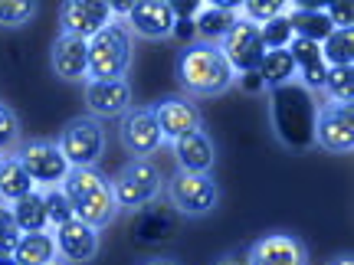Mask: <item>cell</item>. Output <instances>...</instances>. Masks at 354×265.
Returning <instances> with one entry per match:
<instances>
[{"label": "cell", "mask_w": 354, "mask_h": 265, "mask_svg": "<svg viewBox=\"0 0 354 265\" xmlns=\"http://www.w3.org/2000/svg\"><path fill=\"white\" fill-rule=\"evenodd\" d=\"M315 115H318L315 95L308 88H302L299 82L272 88L269 118H272L279 141L289 151H308L315 144Z\"/></svg>", "instance_id": "cell-1"}, {"label": "cell", "mask_w": 354, "mask_h": 265, "mask_svg": "<svg viewBox=\"0 0 354 265\" xmlns=\"http://www.w3.org/2000/svg\"><path fill=\"white\" fill-rule=\"evenodd\" d=\"M174 76L180 82V88L194 95V99H210V95H223L233 82H236V72L230 69L227 56L220 52V46L214 43H201L194 39L187 43L180 56H177Z\"/></svg>", "instance_id": "cell-2"}, {"label": "cell", "mask_w": 354, "mask_h": 265, "mask_svg": "<svg viewBox=\"0 0 354 265\" xmlns=\"http://www.w3.org/2000/svg\"><path fill=\"white\" fill-rule=\"evenodd\" d=\"M63 193L73 206V216L95 233L109 226L118 213L112 197V180L95 167H73L63 180Z\"/></svg>", "instance_id": "cell-3"}, {"label": "cell", "mask_w": 354, "mask_h": 265, "mask_svg": "<svg viewBox=\"0 0 354 265\" xmlns=\"http://www.w3.org/2000/svg\"><path fill=\"white\" fill-rule=\"evenodd\" d=\"M131 56H135L131 30L125 26V20H112L105 30H99L88 39V82L125 79Z\"/></svg>", "instance_id": "cell-4"}, {"label": "cell", "mask_w": 354, "mask_h": 265, "mask_svg": "<svg viewBox=\"0 0 354 265\" xmlns=\"http://www.w3.org/2000/svg\"><path fill=\"white\" fill-rule=\"evenodd\" d=\"M165 177L151 161H128L112 180V197L118 210H141L161 197Z\"/></svg>", "instance_id": "cell-5"}, {"label": "cell", "mask_w": 354, "mask_h": 265, "mask_svg": "<svg viewBox=\"0 0 354 265\" xmlns=\"http://www.w3.org/2000/svg\"><path fill=\"white\" fill-rule=\"evenodd\" d=\"M105 125L92 115H79L59 135V151L69 161V167H95L99 157L105 154Z\"/></svg>", "instance_id": "cell-6"}, {"label": "cell", "mask_w": 354, "mask_h": 265, "mask_svg": "<svg viewBox=\"0 0 354 265\" xmlns=\"http://www.w3.org/2000/svg\"><path fill=\"white\" fill-rule=\"evenodd\" d=\"M167 200L177 213L184 216H207L220 203V184L210 174H187L177 170L167 184Z\"/></svg>", "instance_id": "cell-7"}, {"label": "cell", "mask_w": 354, "mask_h": 265, "mask_svg": "<svg viewBox=\"0 0 354 265\" xmlns=\"http://www.w3.org/2000/svg\"><path fill=\"white\" fill-rule=\"evenodd\" d=\"M13 157L20 161V167L30 174L33 184H39V187H46V190L63 187L66 174L73 170L56 141H26V144H20V151L13 154Z\"/></svg>", "instance_id": "cell-8"}, {"label": "cell", "mask_w": 354, "mask_h": 265, "mask_svg": "<svg viewBox=\"0 0 354 265\" xmlns=\"http://www.w3.org/2000/svg\"><path fill=\"white\" fill-rule=\"evenodd\" d=\"M315 144L331 154L354 151V105L328 101L315 115Z\"/></svg>", "instance_id": "cell-9"}, {"label": "cell", "mask_w": 354, "mask_h": 265, "mask_svg": "<svg viewBox=\"0 0 354 265\" xmlns=\"http://www.w3.org/2000/svg\"><path fill=\"white\" fill-rule=\"evenodd\" d=\"M220 52L227 56L230 69H233L236 76H243V72H256V69H259V63H263V56H266L263 37H259V26L240 17V20L233 23V30L220 39Z\"/></svg>", "instance_id": "cell-10"}, {"label": "cell", "mask_w": 354, "mask_h": 265, "mask_svg": "<svg viewBox=\"0 0 354 265\" xmlns=\"http://www.w3.org/2000/svg\"><path fill=\"white\" fill-rule=\"evenodd\" d=\"M118 135H122V144L128 148V154H131L135 161H148V157L165 144V135H161V128H158V118H154L151 105L128 108V112L122 115Z\"/></svg>", "instance_id": "cell-11"}, {"label": "cell", "mask_w": 354, "mask_h": 265, "mask_svg": "<svg viewBox=\"0 0 354 265\" xmlns=\"http://www.w3.org/2000/svg\"><path fill=\"white\" fill-rule=\"evenodd\" d=\"M112 7L105 0H69L59 7V23H63V33L79 39H92L99 30L112 23Z\"/></svg>", "instance_id": "cell-12"}, {"label": "cell", "mask_w": 354, "mask_h": 265, "mask_svg": "<svg viewBox=\"0 0 354 265\" xmlns=\"http://www.w3.org/2000/svg\"><path fill=\"white\" fill-rule=\"evenodd\" d=\"M246 265H308V249L289 233H269L250 246Z\"/></svg>", "instance_id": "cell-13"}, {"label": "cell", "mask_w": 354, "mask_h": 265, "mask_svg": "<svg viewBox=\"0 0 354 265\" xmlns=\"http://www.w3.org/2000/svg\"><path fill=\"white\" fill-rule=\"evenodd\" d=\"M151 112L158 118V128H161L165 141H177V138H184V135H190V131H201L203 128L201 108L190 99H184V95L161 99L158 105H151Z\"/></svg>", "instance_id": "cell-14"}, {"label": "cell", "mask_w": 354, "mask_h": 265, "mask_svg": "<svg viewBox=\"0 0 354 265\" xmlns=\"http://www.w3.org/2000/svg\"><path fill=\"white\" fill-rule=\"evenodd\" d=\"M125 26L131 30V37L138 33L145 39H167L174 33V10L165 0H141V3H131Z\"/></svg>", "instance_id": "cell-15"}, {"label": "cell", "mask_w": 354, "mask_h": 265, "mask_svg": "<svg viewBox=\"0 0 354 265\" xmlns=\"http://www.w3.org/2000/svg\"><path fill=\"white\" fill-rule=\"evenodd\" d=\"M53 242H56V255H63V262L69 265H82L88 259H95V253H99V233L86 223H79V219L56 226Z\"/></svg>", "instance_id": "cell-16"}, {"label": "cell", "mask_w": 354, "mask_h": 265, "mask_svg": "<svg viewBox=\"0 0 354 265\" xmlns=\"http://www.w3.org/2000/svg\"><path fill=\"white\" fill-rule=\"evenodd\" d=\"M86 105L92 118H122L131 108V86L128 79H112V82H88Z\"/></svg>", "instance_id": "cell-17"}, {"label": "cell", "mask_w": 354, "mask_h": 265, "mask_svg": "<svg viewBox=\"0 0 354 265\" xmlns=\"http://www.w3.org/2000/svg\"><path fill=\"white\" fill-rule=\"evenodd\" d=\"M50 66L63 82L88 79V43L79 37H69V33H59V37L53 39Z\"/></svg>", "instance_id": "cell-18"}, {"label": "cell", "mask_w": 354, "mask_h": 265, "mask_svg": "<svg viewBox=\"0 0 354 265\" xmlns=\"http://www.w3.org/2000/svg\"><path fill=\"white\" fill-rule=\"evenodd\" d=\"M174 229L177 223L171 210L161 203H148V206H141L135 223H131V239H135V246H158V242L171 239Z\"/></svg>", "instance_id": "cell-19"}, {"label": "cell", "mask_w": 354, "mask_h": 265, "mask_svg": "<svg viewBox=\"0 0 354 265\" xmlns=\"http://www.w3.org/2000/svg\"><path fill=\"white\" fill-rule=\"evenodd\" d=\"M174 154H177L180 170H187V174H210V167L216 164V148L203 128L201 131H190L184 138H177Z\"/></svg>", "instance_id": "cell-20"}, {"label": "cell", "mask_w": 354, "mask_h": 265, "mask_svg": "<svg viewBox=\"0 0 354 265\" xmlns=\"http://www.w3.org/2000/svg\"><path fill=\"white\" fill-rule=\"evenodd\" d=\"M240 3H207L201 13L194 17V33L201 37V43H214L220 46V39L227 37L233 23L240 20Z\"/></svg>", "instance_id": "cell-21"}, {"label": "cell", "mask_w": 354, "mask_h": 265, "mask_svg": "<svg viewBox=\"0 0 354 265\" xmlns=\"http://www.w3.org/2000/svg\"><path fill=\"white\" fill-rule=\"evenodd\" d=\"M286 17H289V26H292V33L299 39H312V43H325V39L331 37V30L335 26L328 23V17H325V10L322 7H289L286 10Z\"/></svg>", "instance_id": "cell-22"}, {"label": "cell", "mask_w": 354, "mask_h": 265, "mask_svg": "<svg viewBox=\"0 0 354 265\" xmlns=\"http://www.w3.org/2000/svg\"><path fill=\"white\" fill-rule=\"evenodd\" d=\"M17 265H53L56 262V242L53 233H24L17 249H13Z\"/></svg>", "instance_id": "cell-23"}, {"label": "cell", "mask_w": 354, "mask_h": 265, "mask_svg": "<svg viewBox=\"0 0 354 265\" xmlns=\"http://www.w3.org/2000/svg\"><path fill=\"white\" fill-rule=\"evenodd\" d=\"M10 216L17 229L20 233H46L50 226V219H46V203H43V193L33 190V193H26L24 200L10 203Z\"/></svg>", "instance_id": "cell-24"}, {"label": "cell", "mask_w": 354, "mask_h": 265, "mask_svg": "<svg viewBox=\"0 0 354 265\" xmlns=\"http://www.w3.org/2000/svg\"><path fill=\"white\" fill-rule=\"evenodd\" d=\"M33 190H37V184L30 180V174L20 167V161L13 154L10 157H0V200L17 203L24 200L26 193H33Z\"/></svg>", "instance_id": "cell-25"}, {"label": "cell", "mask_w": 354, "mask_h": 265, "mask_svg": "<svg viewBox=\"0 0 354 265\" xmlns=\"http://www.w3.org/2000/svg\"><path fill=\"white\" fill-rule=\"evenodd\" d=\"M259 79L266 82V88L272 92V88L279 86H289V82H295V63H292L289 50H266L263 63H259Z\"/></svg>", "instance_id": "cell-26"}, {"label": "cell", "mask_w": 354, "mask_h": 265, "mask_svg": "<svg viewBox=\"0 0 354 265\" xmlns=\"http://www.w3.org/2000/svg\"><path fill=\"white\" fill-rule=\"evenodd\" d=\"M322 92L338 105H354V66H328Z\"/></svg>", "instance_id": "cell-27"}, {"label": "cell", "mask_w": 354, "mask_h": 265, "mask_svg": "<svg viewBox=\"0 0 354 265\" xmlns=\"http://www.w3.org/2000/svg\"><path fill=\"white\" fill-rule=\"evenodd\" d=\"M325 66H354V30H331V37L322 43Z\"/></svg>", "instance_id": "cell-28"}, {"label": "cell", "mask_w": 354, "mask_h": 265, "mask_svg": "<svg viewBox=\"0 0 354 265\" xmlns=\"http://www.w3.org/2000/svg\"><path fill=\"white\" fill-rule=\"evenodd\" d=\"M259 37H263L266 50H286L295 33H292V26H289V17H286V13H279V17H272L269 23L259 26Z\"/></svg>", "instance_id": "cell-29"}, {"label": "cell", "mask_w": 354, "mask_h": 265, "mask_svg": "<svg viewBox=\"0 0 354 265\" xmlns=\"http://www.w3.org/2000/svg\"><path fill=\"white\" fill-rule=\"evenodd\" d=\"M289 10V3H282V0H250V3H240V17L243 20H250V23L263 26L269 23L272 17H279V13Z\"/></svg>", "instance_id": "cell-30"}, {"label": "cell", "mask_w": 354, "mask_h": 265, "mask_svg": "<svg viewBox=\"0 0 354 265\" xmlns=\"http://www.w3.org/2000/svg\"><path fill=\"white\" fill-rule=\"evenodd\" d=\"M37 13L33 0H0V26H26Z\"/></svg>", "instance_id": "cell-31"}, {"label": "cell", "mask_w": 354, "mask_h": 265, "mask_svg": "<svg viewBox=\"0 0 354 265\" xmlns=\"http://www.w3.org/2000/svg\"><path fill=\"white\" fill-rule=\"evenodd\" d=\"M43 203H46V219H50V226H63L69 219H76V216H73V206L66 200L63 187H50L43 193Z\"/></svg>", "instance_id": "cell-32"}, {"label": "cell", "mask_w": 354, "mask_h": 265, "mask_svg": "<svg viewBox=\"0 0 354 265\" xmlns=\"http://www.w3.org/2000/svg\"><path fill=\"white\" fill-rule=\"evenodd\" d=\"M17 144H20V118L13 115L10 105L0 101V154L10 157V151Z\"/></svg>", "instance_id": "cell-33"}, {"label": "cell", "mask_w": 354, "mask_h": 265, "mask_svg": "<svg viewBox=\"0 0 354 265\" xmlns=\"http://www.w3.org/2000/svg\"><path fill=\"white\" fill-rule=\"evenodd\" d=\"M286 50H289L292 63H295V72H299V69H308V66L325 63V59H322V46H318V43H312V39L292 37V43L286 46Z\"/></svg>", "instance_id": "cell-34"}, {"label": "cell", "mask_w": 354, "mask_h": 265, "mask_svg": "<svg viewBox=\"0 0 354 265\" xmlns=\"http://www.w3.org/2000/svg\"><path fill=\"white\" fill-rule=\"evenodd\" d=\"M20 236H24V233L17 229L10 210H7V206H0V255H13V249H17Z\"/></svg>", "instance_id": "cell-35"}, {"label": "cell", "mask_w": 354, "mask_h": 265, "mask_svg": "<svg viewBox=\"0 0 354 265\" xmlns=\"http://www.w3.org/2000/svg\"><path fill=\"white\" fill-rule=\"evenodd\" d=\"M325 17H328V23L335 30H351V20H354V10L351 3H328V7H322Z\"/></svg>", "instance_id": "cell-36"}, {"label": "cell", "mask_w": 354, "mask_h": 265, "mask_svg": "<svg viewBox=\"0 0 354 265\" xmlns=\"http://www.w3.org/2000/svg\"><path fill=\"white\" fill-rule=\"evenodd\" d=\"M236 82L243 86V92H253V95L266 92V82L259 79V72H243V76H236Z\"/></svg>", "instance_id": "cell-37"}, {"label": "cell", "mask_w": 354, "mask_h": 265, "mask_svg": "<svg viewBox=\"0 0 354 265\" xmlns=\"http://www.w3.org/2000/svg\"><path fill=\"white\" fill-rule=\"evenodd\" d=\"M171 37H180V39H187V43H194V20H174V33Z\"/></svg>", "instance_id": "cell-38"}, {"label": "cell", "mask_w": 354, "mask_h": 265, "mask_svg": "<svg viewBox=\"0 0 354 265\" xmlns=\"http://www.w3.org/2000/svg\"><path fill=\"white\" fill-rule=\"evenodd\" d=\"M328 265H354V259H351V253H338Z\"/></svg>", "instance_id": "cell-39"}, {"label": "cell", "mask_w": 354, "mask_h": 265, "mask_svg": "<svg viewBox=\"0 0 354 265\" xmlns=\"http://www.w3.org/2000/svg\"><path fill=\"white\" fill-rule=\"evenodd\" d=\"M145 265H177V262L167 259V255H158V259H151V262H145Z\"/></svg>", "instance_id": "cell-40"}, {"label": "cell", "mask_w": 354, "mask_h": 265, "mask_svg": "<svg viewBox=\"0 0 354 265\" xmlns=\"http://www.w3.org/2000/svg\"><path fill=\"white\" fill-rule=\"evenodd\" d=\"M220 265H246V259H236V255H227Z\"/></svg>", "instance_id": "cell-41"}, {"label": "cell", "mask_w": 354, "mask_h": 265, "mask_svg": "<svg viewBox=\"0 0 354 265\" xmlns=\"http://www.w3.org/2000/svg\"><path fill=\"white\" fill-rule=\"evenodd\" d=\"M0 265H17V262H13V255H0Z\"/></svg>", "instance_id": "cell-42"}, {"label": "cell", "mask_w": 354, "mask_h": 265, "mask_svg": "<svg viewBox=\"0 0 354 265\" xmlns=\"http://www.w3.org/2000/svg\"><path fill=\"white\" fill-rule=\"evenodd\" d=\"M53 265H59V262H53Z\"/></svg>", "instance_id": "cell-43"}]
</instances>
